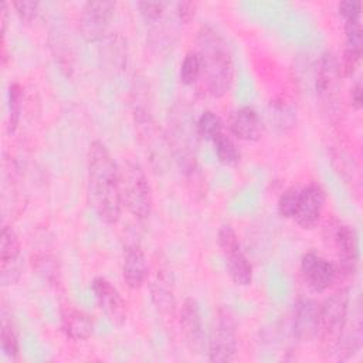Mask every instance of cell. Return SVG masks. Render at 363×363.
<instances>
[{"label":"cell","mask_w":363,"mask_h":363,"mask_svg":"<svg viewBox=\"0 0 363 363\" xmlns=\"http://www.w3.org/2000/svg\"><path fill=\"white\" fill-rule=\"evenodd\" d=\"M214 152L217 159L225 166H237L241 160V152L233 138L225 132L217 135L213 140Z\"/></svg>","instance_id":"23"},{"label":"cell","mask_w":363,"mask_h":363,"mask_svg":"<svg viewBox=\"0 0 363 363\" xmlns=\"http://www.w3.org/2000/svg\"><path fill=\"white\" fill-rule=\"evenodd\" d=\"M150 299L159 313L173 316L176 311V296L172 281L164 274H157L150 285Z\"/></svg>","instance_id":"21"},{"label":"cell","mask_w":363,"mask_h":363,"mask_svg":"<svg viewBox=\"0 0 363 363\" xmlns=\"http://www.w3.org/2000/svg\"><path fill=\"white\" fill-rule=\"evenodd\" d=\"M299 199V190L296 187L286 189L278 199V214L284 218H294Z\"/></svg>","instance_id":"31"},{"label":"cell","mask_w":363,"mask_h":363,"mask_svg":"<svg viewBox=\"0 0 363 363\" xmlns=\"http://www.w3.org/2000/svg\"><path fill=\"white\" fill-rule=\"evenodd\" d=\"M349 288L342 286L335 291L320 305V325L318 339L320 340L322 353L328 357L335 356L342 333L349 320Z\"/></svg>","instance_id":"4"},{"label":"cell","mask_w":363,"mask_h":363,"mask_svg":"<svg viewBox=\"0 0 363 363\" xmlns=\"http://www.w3.org/2000/svg\"><path fill=\"white\" fill-rule=\"evenodd\" d=\"M88 196L95 214L106 224H115L122 214L121 169L101 140L89 145L86 156Z\"/></svg>","instance_id":"1"},{"label":"cell","mask_w":363,"mask_h":363,"mask_svg":"<svg viewBox=\"0 0 363 363\" xmlns=\"http://www.w3.org/2000/svg\"><path fill=\"white\" fill-rule=\"evenodd\" d=\"M11 6L16 10V14L18 16V18L24 23L35 21L40 14V3L38 1L20 0V1H13Z\"/></svg>","instance_id":"32"},{"label":"cell","mask_w":363,"mask_h":363,"mask_svg":"<svg viewBox=\"0 0 363 363\" xmlns=\"http://www.w3.org/2000/svg\"><path fill=\"white\" fill-rule=\"evenodd\" d=\"M217 242L225 258L227 274L238 286L252 282V265L241 250L237 233L230 224H223L217 231Z\"/></svg>","instance_id":"8"},{"label":"cell","mask_w":363,"mask_h":363,"mask_svg":"<svg viewBox=\"0 0 363 363\" xmlns=\"http://www.w3.org/2000/svg\"><path fill=\"white\" fill-rule=\"evenodd\" d=\"M105 43V54L111 64L122 68L126 62V41L119 35H106L104 40Z\"/></svg>","instance_id":"29"},{"label":"cell","mask_w":363,"mask_h":363,"mask_svg":"<svg viewBox=\"0 0 363 363\" xmlns=\"http://www.w3.org/2000/svg\"><path fill=\"white\" fill-rule=\"evenodd\" d=\"M21 244L17 233L11 225H3L0 244V272L4 286L13 285L20 279Z\"/></svg>","instance_id":"14"},{"label":"cell","mask_w":363,"mask_h":363,"mask_svg":"<svg viewBox=\"0 0 363 363\" xmlns=\"http://www.w3.org/2000/svg\"><path fill=\"white\" fill-rule=\"evenodd\" d=\"M237 349L238 335L235 319L228 309H218L208 337V360L214 363L234 362Z\"/></svg>","instance_id":"7"},{"label":"cell","mask_w":363,"mask_h":363,"mask_svg":"<svg viewBox=\"0 0 363 363\" xmlns=\"http://www.w3.org/2000/svg\"><path fill=\"white\" fill-rule=\"evenodd\" d=\"M350 102H352V106L356 111L362 109V106H363V88H362L360 81H356L354 85L350 89Z\"/></svg>","instance_id":"36"},{"label":"cell","mask_w":363,"mask_h":363,"mask_svg":"<svg viewBox=\"0 0 363 363\" xmlns=\"http://www.w3.org/2000/svg\"><path fill=\"white\" fill-rule=\"evenodd\" d=\"M201 60L196 51H189L180 65V81L184 85H193L197 82L199 78H201Z\"/></svg>","instance_id":"28"},{"label":"cell","mask_w":363,"mask_h":363,"mask_svg":"<svg viewBox=\"0 0 363 363\" xmlns=\"http://www.w3.org/2000/svg\"><path fill=\"white\" fill-rule=\"evenodd\" d=\"M337 11L343 20L359 17L362 14V3L359 0H343L337 4Z\"/></svg>","instance_id":"35"},{"label":"cell","mask_w":363,"mask_h":363,"mask_svg":"<svg viewBox=\"0 0 363 363\" xmlns=\"http://www.w3.org/2000/svg\"><path fill=\"white\" fill-rule=\"evenodd\" d=\"M132 115L138 132V138L146 150V155L150 159V163L155 169L163 170L167 164V157L170 147L166 139V133L162 132L156 123L149 104H146V96L136 94L132 102Z\"/></svg>","instance_id":"3"},{"label":"cell","mask_w":363,"mask_h":363,"mask_svg":"<svg viewBox=\"0 0 363 363\" xmlns=\"http://www.w3.org/2000/svg\"><path fill=\"white\" fill-rule=\"evenodd\" d=\"M122 277L130 289H139L147 277V262L139 242H129L123 250Z\"/></svg>","instance_id":"19"},{"label":"cell","mask_w":363,"mask_h":363,"mask_svg":"<svg viewBox=\"0 0 363 363\" xmlns=\"http://www.w3.org/2000/svg\"><path fill=\"white\" fill-rule=\"evenodd\" d=\"M301 275L306 286L316 294L325 292L336 282L335 264L313 251L302 255Z\"/></svg>","instance_id":"11"},{"label":"cell","mask_w":363,"mask_h":363,"mask_svg":"<svg viewBox=\"0 0 363 363\" xmlns=\"http://www.w3.org/2000/svg\"><path fill=\"white\" fill-rule=\"evenodd\" d=\"M269 118H271V123L279 132H286L288 129L294 128L296 122L295 111L285 101H271Z\"/></svg>","instance_id":"24"},{"label":"cell","mask_w":363,"mask_h":363,"mask_svg":"<svg viewBox=\"0 0 363 363\" xmlns=\"http://www.w3.org/2000/svg\"><path fill=\"white\" fill-rule=\"evenodd\" d=\"M323 237L328 247H330L336 254V281L339 278L352 277L356 271L359 257L356 231L350 225L333 220L326 224Z\"/></svg>","instance_id":"6"},{"label":"cell","mask_w":363,"mask_h":363,"mask_svg":"<svg viewBox=\"0 0 363 363\" xmlns=\"http://www.w3.org/2000/svg\"><path fill=\"white\" fill-rule=\"evenodd\" d=\"M196 45L207 94L213 98L224 96L234 81V58L230 44L217 28L204 24L197 31Z\"/></svg>","instance_id":"2"},{"label":"cell","mask_w":363,"mask_h":363,"mask_svg":"<svg viewBox=\"0 0 363 363\" xmlns=\"http://www.w3.org/2000/svg\"><path fill=\"white\" fill-rule=\"evenodd\" d=\"M23 88L18 82H13L9 86V133H13L21 118V109H23Z\"/></svg>","instance_id":"26"},{"label":"cell","mask_w":363,"mask_h":363,"mask_svg":"<svg viewBox=\"0 0 363 363\" xmlns=\"http://www.w3.org/2000/svg\"><path fill=\"white\" fill-rule=\"evenodd\" d=\"M333 162H335V167L336 172L347 182L352 184H356L357 190L360 189V170L357 163L353 160V157H350L349 155L339 152L337 155L333 156Z\"/></svg>","instance_id":"27"},{"label":"cell","mask_w":363,"mask_h":363,"mask_svg":"<svg viewBox=\"0 0 363 363\" xmlns=\"http://www.w3.org/2000/svg\"><path fill=\"white\" fill-rule=\"evenodd\" d=\"M363 48V31H362V18L353 17L345 20V50L339 61L342 78H350L362 57Z\"/></svg>","instance_id":"17"},{"label":"cell","mask_w":363,"mask_h":363,"mask_svg":"<svg viewBox=\"0 0 363 363\" xmlns=\"http://www.w3.org/2000/svg\"><path fill=\"white\" fill-rule=\"evenodd\" d=\"M179 323L182 336L189 350L191 353H200L204 346L203 318L200 306L193 298L184 299L179 313Z\"/></svg>","instance_id":"16"},{"label":"cell","mask_w":363,"mask_h":363,"mask_svg":"<svg viewBox=\"0 0 363 363\" xmlns=\"http://www.w3.org/2000/svg\"><path fill=\"white\" fill-rule=\"evenodd\" d=\"M1 350L3 353L11 359L16 360L18 359V353H20V347H18V340H17V335L13 329L11 322H9L6 318H3L1 320Z\"/></svg>","instance_id":"30"},{"label":"cell","mask_w":363,"mask_h":363,"mask_svg":"<svg viewBox=\"0 0 363 363\" xmlns=\"http://www.w3.org/2000/svg\"><path fill=\"white\" fill-rule=\"evenodd\" d=\"M30 262L33 269L40 278H43L44 281L52 285L60 282L61 269H60L58 259L54 255L48 252H35L30 257Z\"/></svg>","instance_id":"22"},{"label":"cell","mask_w":363,"mask_h":363,"mask_svg":"<svg viewBox=\"0 0 363 363\" xmlns=\"http://www.w3.org/2000/svg\"><path fill=\"white\" fill-rule=\"evenodd\" d=\"M326 194L320 184L309 183L299 190L296 211L294 216L295 223L303 230L315 228L322 217L325 208Z\"/></svg>","instance_id":"12"},{"label":"cell","mask_w":363,"mask_h":363,"mask_svg":"<svg viewBox=\"0 0 363 363\" xmlns=\"http://www.w3.org/2000/svg\"><path fill=\"white\" fill-rule=\"evenodd\" d=\"M227 126L234 138L245 142H255L262 133L259 113L251 106H241L233 111L230 113Z\"/></svg>","instance_id":"18"},{"label":"cell","mask_w":363,"mask_h":363,"mask_svg":"<svg viewBox=\"0 0 363 363\" xmlns=\"http://www.w3.org/2000/svg\"><path fill=\"white\" fill-rule=\"evenodd\" d=\"M320 325V305L312 298H302L294 308L292 333L302 343L318 339Z\"/></svg>","instance_id":"15"},{"label":"cell","mask_w":363,"mask_h":363,"mask_svg":"<svg viewBox=\"0 0 363 363\" xmlns=\"http://www.w3.org/2000/svg\"><path fill=\"white\" fill-rule=\"evenodd\" d=\"M60 320L62 332L74 342H84L92 335L94 323L89 315L71 303L61 305Z\"/></svg>","instance_id":"20"},{"label":"cell","mask_w":363,"mask_h":363,"mask_svg":"<svg viewBox=\"0 0 363 363\" xmlns=\"http://www.w3.org/2000/svg\"><path fill=\"white\" fill-rule=\"evenodd\" d=\"M167 3L166 1H139L138 9L139 13L147 20V21H159L162 20L164 11H166Z\"/></svg>","instance_id":"33"},{"label":"cell","mask_w":363,"mask_h":363,"mask_svg":"<svg viewBox=\"0 0 363 363\" xmlns=\"http://www.w3.org/2000/svg\"><path fill=\"white\" fill-rule=\"evenodd\" d=\"M116 4L108 0L88 1L84 4L79 14V31L85 41H102L115 14Z\"/></svg>","instance_id":"10"},{"label":"cell","mask_w":363,"mask_h":363,"mask_svg":"<svg viewBox=\"0 0 363 363\" xmlns=\"http://www.w3.org/2000/svg\"><path fill=\"white\" fill-rule=\"evenodd\" d=\"M196 11H197L196 1H179L176 4V16L182 24L190 23L194 18Z\"/></svg>","instance_id":"34"},{"label":"cell","mask_w":363,"mask_h":363,"mask_svg":"<svg viewBox=\"0 0 363 363\" xmlns=\"http://www.w3.org/2000/svg\"><path fill=\"white\" fill-rule=\"evenodd\" d=\"M340 78L342 75L337 58L330 51L323 52L316 68L315 89L323 106L332 113L339 105Z\"/></svg>","instance_id":"9"},{"label":"cell","mask_w":363,"mask_h":363,"mask_svg":"<svg viewBox=\"0 0 363 363\" xmlns=\"http://www.w3.org/2000/svg\"><path fill=\"white\" fill-rule=\"evenodd\" d=\"M224 129V123L221 118L211 112V111H204L196 121V132L199 139L204 140H213L217 135H220Z\"/></svg>","instance_id":"25"},{"label":"cell","mask_w":363,"mask_h":363,"mask_svg":"<svg viewBox=\"0 0 363 363\" xmlns=\"http://www.w3.org/2000/svg\"><path fill=\"white\" fill-rule=\"evenodd\" d=\"M121 169L122 203L138 220L149 218L153 208V194L143 167L133 160H126Z\"/></svg>","instance_id":"5"},{"label":"cell","mask_w":363,"mask_h":363,"mask_svg":"<svg viewBox=\"0 0 363 363\" xmlns=\"http://www.w3.org/2000/svg\"><path fill=\"white\" fill-rule=\"evenodd\" d=\"M92 292L106 319L121 328L126 322V305L116 286L106 278L96 277L92 281Z\"/></svg>","instance_id":"13"}]
</instances>
